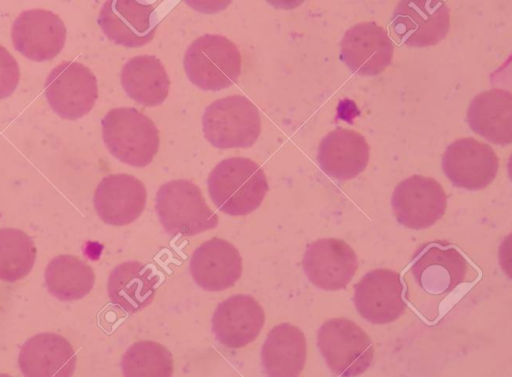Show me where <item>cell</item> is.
<instances>
[{
	"label": "cell",
	"mask_w": 512,
	"mask_h": 377,
	"mask_svg": "<svg viewBox=\"0 0 512 377\" xmlns=\"http://www.w3.org/2000/svg\"><path fill=\"white\" fill-rule=\"evenodd\" d=\"M207 184L214 205L230 216L256 210L269 189L262 168L245 157L222 160L211 171Z\"/></svg>",
	"instance_id": "obj_1"
},
{
	"label": "cell",
	"mask_w": 512,
	"mask_h": 377,
	"mask_svg": "<svg viewBox=\"0 0 512 377\" xmlns=\"http://www.w3.org/2000/svg\"><path fill=\"white\" fill-rule=\"evenodd\" d=\"M103 140L119 161L142 168L151 163L159 149V132L154 122L135 108H113L101 121Z\"/></svg>",
	"instance_id": "obj_2"
},
{
	"label": "cell",
	"mask_w": 512,
	"mask_h": 377,
	"mask_svg": "<svg viewBox=\"0 0 512 377\" xmlns=\"http://www.w3.org/2000/svg\"><path fill=\"white\" fill-rule=\"evenodd\" d=\"M156 211L162 227L171 236H193L215 228L219 222L199 187L186 179L171 180L159 187Z\"/></svg>",
	"instance_id": "obj_3"
},
{
	"label": "cell",
	"mask_w": 512,
	"mask_h": 377,
	"mask_svg": "<svg viewBox=\"0 0 512 377\" xmlns=\"http://www.w3.org/2000/svg\"><path fill=\"white\" fill-rule=\"evenodd\" d=\"M237 46L221 35L206 34L194 40L184 56L190 82L206 91H219L237 82L241 73Z\"/></svg>",
	"instance_id": "obj_4"
},
{
	"label": "cell",
	"mask_w": 512,
	"mask_h": 377,
	"mask_svg": "<svg viewBox=\"0 0 512 377\" xmlns=\"http://www.w3.org/2000/svg\"><path fill=\"white\" fill-rule=\"evenodd\" d=\"M202 127L204 136L216 148H247L260 135L261 116L246 96L231 95L205 108Z\"/></svg>",
	"instance_id": "obj_5"
},
{
	"label": "cell",
	"mask_w": 512,
	"mask_h": 377,
	"mask_svg": "<svg viewBox=\"0 0 512 377\" xmlns=\"http://www.w3.org/2000/svg\"><path fill=\"white\" fill-rule=\"evenodd\" d=\"M317 346L326 365L337 376L363 374L374 358L368 334L347 318L325 321L317 331Z\"/></svg>",
	"instance_id": "obj_6"
},
{
	"label": "cell",
	"mask_w": 512,
	"mask_h": 377,
	"mask_svg": "<svg viewBox=\"0 0 512 377\" xmlns=\"http://www.w3.org/2000/svg\"><path fill=\"white\" fill-rule=\"evenodd\" d=\"M44 94L61 118L76 120L92 110L98 97L97 79L83 64L64 61L47 76Z\"/></svg>",
	"instance_id": "obj_7"
},
{
	"label": "cell",
	"mask_w": 512,
	"mask_h": 377,
	"mask_svg": "<svg viewBox=\"0 0 512 377\" xmlns=\"http://www.w3.org/2000/svg\"><path fill=\"white\" fill-rule=\"evenodd\" d=\"M390 28L408 47L436 45L450 28L448 5L444 0H400L392 13Z\"/></svg>",
	"instance_id": "obj_8"
},
{
	"label": "cell",
	"mask_w": 512,
	"mask_h": 377,
	"mask_svg": "<svg viewBox=\"0 0 512 377\" xmlns=\"http://www.w3.org/2000/svg\"><path fill=\"white\" fill-rule=\"evenodd\" d=\"M446 200L443 187L435 179L412 175L395 187L391 205L401 225L425 229L443 216Z\"/></svg>",
	"instance_id": "obj_9"
},
{
	"label": "cell",
	"mask_w": 512,
	"mask_h": 377,
	"mask_svg": "<svg viewBox=\"0 0 512 377\" xmlns=\"http://www.w3.org/2000/svg\"><path fill=\"white\" fill-rule=\"evenodd\" d=\"M442 168L454 186L476 191L495 179L499 159L488 144L471 137L460 138L446 148Z\"/></svg>",
	"instance_id": "obj_10"
},
{
	"label": "cell",
	"mask_w": 512,
	"mask_h": 377,
	"mask_svg": "<svg viewBox=\"0 0 512 377\" xmlns=\"http://www.w3.org/2000/svg\"><path fill=\"white\" fill-rule=\"evenodd\" d=\"M302 265L310 282L325 291L347 287L358 266L355 251L345 241L321 238L306 248Z\"/></svg>",
	"instance_id": "obj_11"
},
{
	"label": "cell",
	"mask_w": 512,
	"mask_h": 377,
	"mask_svg": "<svg viewBox=\"0 0 512 377\" xmlns=\"http://www.w3.org/2000/svg\"><path fill=\"white\" fill-rule=\"evenodd\" d=\"M67 30L62 19L51 11H23L12 26L14 47L26 58L43 62L53 59L64 48Z\"/></svg>",
	"instance_id": "obj_12"
},
{
	"label": "cell",
	"mask_w": 512,
	"mask_h": 377,
	"mask_svg": "<svg viewBox=\"0 0 512 377\" xmlns=\"http://www.w3.org/2000/svg\"><path fill=\"white\" fill-rule=\"evenodd\" d=\"M394 45L387 32L373 21L349 28L340 42V58L353 73L376 76L390 65Z\"/></svg>",
	"instance_id": "obj_13"
},
{
	"label": "cell",
	"mask_w": 512,
	"mask_h": 377,
	"mask_svg": "<svg viewBox=\"0 0 512 377\" xmlns=\"http://www.w3.org/2000/svg\"><path fill=\"white\" fill-rule=\"evenodd\" d=\"M400 275L391 269L378 268L366 273L355 285L354 304L358 313L373 324L397 320L405 311Z\"/></svg>",
	"instance_id": "obj_14"
},
{
	"label": "cell",
	"mask_w": 512,
	"mask_h": 377,
	"mask_svg": "<svg viewBox=\"0 0 512 377\" xmlns=\"http://www.w3.org/2000/svg\"><path fill=\"white\" fill-rule=\"evenodd\" d=\"M97 21L109 40L127 48L147 44L157 28L154 7L138 0H106Z\"/></svg>",
	"instance_id": "obj_15"
},
{
	"label": "cell",
	"mask_w": 512,
	"mask_h": 377,
	"mask_svg": "<svg viewBox=\"0 0 512 377\" xmlns=\"http://www.w3.org/2000/svg\"><path fill=\"white\" fill-rule=\"evenodd\" d=\"M468 269V261L456 248L431 244L417 256L410 273L422 292L445 297L464 282Z\"/></svg>",
	"instance_id": "obj_16"
},
{
	"label": "cell",
	"mask_w": 512,
	"mask_h": 377,
	"mask_svg": "<svg viewBox=\"0 0 512 377\" xmlns=\"http://www.w3.org/2000/svg\"><path fill=\"white\" fill-rule=\"evenodd\" d=\"M265 313L249 295L237 294L222 301L212 316V332L225 347L237 349L256 339L263 328Z\"/></svg>",
	"instance_id": "obj_17"
},
{
	"label": "cell",
	"mask_w": 512,
	"mask_h": 377,
	"mask_svg": "<svg viewBox=\"0 0 512 377\" xmlns=\"http://www.w3.org/2000/svg\"><path fill=\"white\" fill-rule=\"evenodd\" d=\"M146 198V188L139 179L130 174H111L98 184L94 207L106 224L122 226L141 215Z\"/></svg>",
	"instance_id": "obj_18"
},
{
	"label": "cell",
	"mask_w": 512,
	"mask_h": 377,
	"mask_svg": "<svg viewBox=\"0 0 512 377\" xmlns=\"http://www.w3.org/2000/svg\"><path fill=\"white\" fill-rule=\"evenodd\" d=\"M189 268L194 281L202 289L222 291L240 279L242 258L233 244L213 237L196 248Z\"/></svg>",
	"instance_id": "obj_19"
},
{
	"label": "cell",
	"mask_w": 512,
	"mask_h": 377,
	"mask_svg": "<svg viewBox=\"0 0 512 377\" xmlns=\"http://www.w3.org/2000/svg\"><path fill=\"white\" fill-rule=\"evenodd\" d=\"M77 356L64 337L43 332L30 337L22 346L18 363L24 376L69 377L76 368Z\"/></svg>",
	"instance_id": "obj_20"
},
{
	"label": "cell",
	"mask_w": 512,
	"mask_h": 377,
	"mask_svg": "<svg viewBox=\"0 0 512 377\" xmlns=\"http://www.w3.org/2000/svg\"><path fill=\"white\" fill-rule=\"evenodd\" d=\"M370 148L363 135L337 128L322 138L317 162L329 177L345 181L358 176L367 166Z\"/></svg>",
	"instance_id": "obj_21"
},
{
	"label": "cell",
	"mask_w": 512,
	"mask_h": 377,
	"mask_svg": "<svg viewBox=\"0 0 512 377\" xmlns=\"http://www.w3.org/2000/svg\"><path fill=\"white\" fill-rule=\"evenodd\" d=\"M307 355L304 333L289 323L276 325L268 333L261 350L265 373L271 377H295L302 372Z\"/></svg>",
	"instance_id": "obj_22"
},
{
	"label": "cell",
	"mask_w": 512,
	"mask_h": 377,
	"mask_svg": "<svg viewBox=\"0 0 512 377\" xmlns=\"http://www.w3.org/2000/svg\"><path fill=\"white\" fill-rule=\"evenodd\" d=\"M512 95L502 89L479 93L470 102L467 123L478 135L498 145L511 144Z\"/></svg>",
	"instance_id": "obj_23"
},
{
	"label": "cell",
	"mask_w": 512,
	"mask_h": 377,
	"mask_svg": "<svg viewBox=\"0 0 512 377\" xmlns=\"http://www.w3.org/2000/svg\"><path fill=\"white\" fill-rule=\"evenodd\" d=\"M159 280L150 266L126 261L111 271L107 282L108 296L127 312L136 313L152 302Z\"/></svg>",
	"instance_id": "obj_24"
},
{
	"label": "cell",
	"mask_w": 512,
	"mask_h": 377,
	"mask_svg": "<svg viewBox=\"0 0 512 377\" xmlns=\"http://www.w3.org/2000/svg\"><path fill=\"white\" fill-rule=\"evenodd\" d=\"M120 76L126 94L143 106L160 105L168 96L170 80L161 61L153 55L130 59Z\"/></svg>",
	"instance_id": "obj_25"
},
{
	"label": "cell",
	"mask_w": 512,
	"mask_h": 377,
	"mask_svg": "<svg viewBox=\"0 0 512 377\" xmlns=\"http://www.w3.org/2000/svg\"><path fill=\"white\" fill-rule=\"evenodd\" d=\"M95 274L84 260L72 255L53 258L45 270L49 293L60 301H74L86 296L93 288Z\"/></svg>",
	"instance_id": "obj_26"
},
{
	"label": "cell",
	"mask_w": 512,
	"mask_h": 377,
	"mask_svg": "<svg viewBox=\"0 0 512 377\" xmlns=\"http://www.w3.org/2000/svg\"><path fill=\"white\" fill-rule=\"evenodd\" d=\"M37 249L32 238L16 228H0V280L15 282L32 270Z\"/></svg>",
	"instance_id": "obj_27"
},
{
	"label": "cell",
	"mask_w": 512,
	"mask_h": 377,
	"mask_svg": "<svg viewBox=\"0 0 512 377\" xmlns=\"http://www.w3.org/2000/svg\"><path fill=\"white\" fill-rule=\"evenodd\" d=\"M124 376H159L173 374L172 354L154 341H140L130 346L121 360Z\"/></svg>",
	"instance_id": "obj_28"
},
{
	"label": "cell",
	"mask_w": 512,
	"mask_h": 377,
	"mask_svg": "<svg viewBox=\"0 0 512 377\" xmlns=\"http://www.w3.org/2000/svg\"><path fill=\"white\" fill-rule=\"evenodd\" d=\"M20 69L13 55L0 45V99L7 98L17 88Z\"/></svg>",
	"instance_id": "obj_29"
},
{
	"label": "cell",
	"mask_w": 512,
	"mask_h": 377,
	"mask_svg": "<svg viewBox=\"0 0 512 377\" xmlns=\"http://www.w3.org/2000/svg\"><path fill=\"white\" fill-rule=\"evenodd\" d=\"M193 10L203 14H216L225 10L232 0H184Z\"/></svg>",
	"instance_id": "obj_30"
},
{
	"label": "cell",
	"mask_w": 512,
	"mask_h": 377,
	"mask_svg": "<svg viewBox=\"0 0 512 377\" xmlns=\"http://www.w3.org/2000/svg\"><path fill=\"white\" fill-rule=\"evenodd\" d=\"M305 0H266L268 4L276 9L292 10L299 7Z\"/></svg>",
	"instance_id": "obj_31"
}]
</instances>
